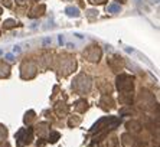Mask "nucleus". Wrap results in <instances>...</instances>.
<instances>
[{"instance_id":"obj_1","label":"nucleus","mask_w":160,"mask_h":147,"mask_svg":"<svg viewBox=\"0 0 160 147\" xmlns=\"http://www.w3.org/2000/svg\"><path fill=\"white\" fill-rule=\"evenodd\" d=\"M127 128H128V130H133L134 133H139L140 128H141V126H140V123H137V121H130V123H127Z\"/></svg>"},{"instance_id":"obj_2","label":"nucleus","mask_w":160,"mask_h":147,"mask_svg":"<svg viewBox=\"0 0 160 147\" xmlns=\"http://www.w3.org/2000/svg\"><path fill=\"white\" fill-rule=\"evenodd\" d=\"M66 15L68 16H71V17H78L80 16V10L77 9V7H72V6H69V7H66Z\"/></svg>"},{"instance_id":"obj_3","label":"nucleus","mask_w":160,"mask_h":147,"mask_svg":"<svg viewBox=\"0 0 160 147\" xmlns=\"http://www.w3.org/2000/svg\"><path fill=\"white\" fill-rule=\"evenodd\" d=\"M107 10H108L110 13H117V12H120V6H118V4H110V6L107 7Z\"/></svg>"},{"instance_id":"obj_4","label":"nucleus","mask_w":160,"mask_h":147,"mask_svg":"<svg viewBox=\"0 0 160 147\" xmlns=\"http://www.w3.org/2000/svg\"><path fill=\"white\" fill-rule=\"evenodd\" d=\"M16 25H17L16 20H10V19H9V20L4 22V28H6V29H10V28H13V26H16Z\"/></svg>"},{"instance_id":"obj_5","label":"nucleus","mask_w":160,"mask_h":147,"mask_svg":"<svg viewBox=\"0 0 160 147\" xmlns=\"http://www.w3.org/2000/svg\"><path fill=\"white\" fill-rule=\"evenodd\" d=\"M58 139H59V133H52V134L49 136V141H51V143H55Z\"/></svg>"},{"instance_id":"obj_6","label":"nucleus","mask_w":160,"mask_h":147,"mask_svg":"<svg viewBox=\"0 0 160 147\" xmlns=\"http://www.w3.org/2000/svg\"><path fill=\"white\" fill-rule=\"evenodd\" d=\"M0 1H1L6 7H10V4H12V3H10V0H0Z\"/></svg>"},{"instance_id":"obj_7","label":"nucleus","mask_w":160,"mask_h":147,"mask_svg":"<svg viewBox=\"0 0 160 147\" xmlns=\"http://www.w3.org/2000/svg\"><path fill=\"white\" fill-rule=\"evenodd\" d=\"M6 59L12 62V61H13V55H12V53H7V55H6Z\"/></svg>"},{"instance_id":"obj_8","label":"nucleus","mask_w":160,"mask_h":147,"mask_svg":"<svg viewBox=\"0 0 160 147\" xmlns=\"http://www.w3.org/2000/svg\"><path fill=\"white\" fill-rule=\"evenodd\" d=\"M13 52H15V53H19V52H20V48H19V46H15V48H13Z\"/></svg>"},{"instance_id":"obj_9","label":"nucleus","mask_w":160,"mask_h":147,"mask_svg":"<svg viewBox=\"0 0 160 147\" xmlns=\"http://www.w3.org/2000/svg\"><path fill=\"white\" fill-rule=\"evenodd\" d=\"M91 3H94V4H100V3H103V0H91Z\"/></svg>"},{"instance_id":"obj_10","label":"nucleus","mask_w":160,"mask_h":147,"mask_svg":"<svg viewBox=\"0 0 160 147\" xmlns=\"http://www.w3.org/2000/svg\"><path fill=\"white\" fill-rule=\"evenodd\" d=\"M16 1H17V3H19V4H25V3H26V1H28V0H16Z\"/></svg>"},{"instance_id":"obj_11","label":"nucleus","mask_w":160,"mask_h":147,"mask_svg":"<svg viewBox=\"0 0 160 147\" xmlns=\"http://www.w3.org/2000/svg\"><path fill=\"white\" fill-rule=\"evenodd\" d=\"M1 53H3V51H1V49H0V55H1Z\"/></svg>"}]
</instances>
